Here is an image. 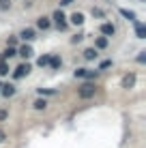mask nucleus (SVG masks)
I'll list each match as a JSON object with an SVG mask.
<instances>
[{
  "label": "nucleus",
  "instance_id": "obj_24",
  "mask_svg": "<svg viewBox=\"0 0 146 148\" xmlns=\"http://www.w3.org/2000/svg\"><path fill=\"white\" fill-rule=\"evenodd\" d=\"M108 67H112V60H103V62L99 64V71H103V69H108Z\"/></svg>",
  "mask_w": 146,
  "mask_h": 148
},
{
  "label": "nucleus",
  "instance_id": "obj_28",
  "mask_svg": "<svg viewBox=\"0 0 146 148\" xmlns=\"http://www.w3.org/2000/svg\"><path fill=\"white\" fill-rule=\"evenodd\" d=\"M82 39H84V34L80 32V34H75V37L71 39V43H80V41H82Z\"/></svg>",
  "mask_w": 146,
  "mask_h": 148
},
{
  "label": "nucleus",
  "instance_id": "obj_10",
  "mask_svg": "<svg viewBox=\"0 0 146 148\" xmlns=\"http://www.w3.org/2000/svg\"><path fill=\"white\" fill-rule=\"evenodd\" d=\"M0 88H2V90H0V92H2V97H7V99L15 95V86H13V84H4V86H0Z\"/></svg>",
  "mask_w": 146,
  "mask_h": 148
},
{
  "label": "nucleus",
  "instance_id": "obj_9",
  "mask_svg": "<svg viewBox=\"0 0 146 148\" xmlns=\"http://www.w3.org/2000/svg\"><path fill=\"white\" fill-rule=\"evenodd\" d=\"M86 22V19H84V13H80V11H75L73 15H71V24L73 26H82V24Z\"/></svg>",
  "mask_w": 146,
  "mask_h": 148
},
{
  "label": "nucleus",
  "instance_id": "obj_15",
  "mask_svg": "<svg viewBox=\"0 0 146 148\" xmlns=\"http://www.w3.org/2000/svg\"><path fill=\"white\" fill-rule=\"evenodd\" d=\"M49 67H52L54 71L60 69V67H62V60H60L58 56H49Z\"/></svg>",
  "mask_w": 146,
  "mask_h": 148
},
{
  "label": "nucleus",
  "instance_id": "obj_19",
  "mask_svg": "<svg viewBox=\"0 0 146 148\" xmlns=\"http://www.w3.org/2000/svg\"><path fill=\"white\" fill-rule=\"evenodd\" d=\"M49 56H52V54H45V56H41V58L37 60V64H39V67H47V64H49Z\"/></svg>",
  "mask_w": 146,
  "mask_h": 148
},
{
  "label": "nucleus",
  "instance_id": "obj_8",
  "mask_svg": "<svg viewBox=\"0 0 146 148\" xmlns=\"http://www.w3.org/2000/svg\"><path fill=\"white\" fill-rule=\"evenodd\" d=\"M49 26H52V19L49 17H39L37 19V28L39 30H49Z\"/></svg>",
  "mask_w": 146,
  "mask_h": 148
},
{
  "label": "nucleus",
  "instance_id": "obj_11",
  "mask_svg": "<svg viewBox=\"0 0 146 148\" xmlns=\"http://www.w3.org/2000/svg\"><path fill=\"white\" fill-rule=\"evenodd\" d=\"M108 43H110L108 37H97V39H95V49H105Z\"/></svg>",
  "mask_w": 146,
  "mask_h": 148
},
{
  "label": "nucleus",
  "instance_id": "obj_2",
  "mask_svg": "<svg viewBox=\"0 0 146 148\" xmlns=\"http://www.w3.org/2000/svg\"><path fill=\"white\" fill-rule=\"evenodd\" d=\"M99 30H101V34H103V37H108V39L116 34V26H114V24H110V22H103Z\"/></svg>",
  "mask_w": 146,
  "mask_h": 148
},
{
  "label": "nucleus",
  "instance_id": "obj_12",
  "mask_svg": "<svg viewBox=\"0 0 146 148\" xmlns=\"http://www.w3.org/2000/svg\"><path fill=\"white\" fill-rule=\"evenodd\" d=\"M17 54L22 56V58H30V56H32L34 52H32V47H30V45H22V47L17 49Z\"/></svg>",
  "mask_w": 146,
  "mask_h": 148
},
{
  "label": "nucleus",
  "instance_id": "obj_1",
  "mask_svg": "<svg viewBox=\"0 0 146 148\" xmlns=\"http://www.w3.org/2000/svg\"><path fill=\"white\" fill-rule=\"evenodd\" d=\"M95 92H97V86H95L93 82H86V84H82V86H80V90H77L80 99H90V97H95Z\"/></svg>",
  "mask_w": 146,
  "mask_h": 148
},
{
  "label": "nucleus",
  "instance_id": "obj_6",
  "mask_svg": "<svg viewBox=\"0 0 146 148\" xmlns=\"http://www.w3.org/2000/svg\"><path fill=\"white\" fill-rule=\"evenodd\" d=\"M19 37H22L24 41H28V43H30V41H34V39H37V32H34L32 28H24L22 32H19Z\"/></svg>",
  "mask_w": 146,
  "mask_h": 148
},
{
  "label": "nucleus",
  "instance_id": "obj_5",
  "mask_svg": "<svg viewBox=\"0 0 146 148\" xmlns=\"http://www.w3.org/2000/svg\"><path fill=\"white\" fill-rule=\"evenodd\" d=\"M133 26H135V34H138V39H146V28H144V24L140 22V19H133Z\"/></svg>",
  "mask_w": 146,
  "mask_h": 148
},
{
  "label": "nucleus",
  "instance_id": "obj_16",
  "mask_svg": "<svg viewBox=\"0 0 146 148\" xmlns=\"http://www.w3.org/2000/svg\"><path fill=\"white\" fill-rule=\"evenodd\" d=\"M120 15H123V17H127L129 22H133V19H135V13L129 11V9H125V7H120Z\"/></svg>",
  "mask_w": 146,
  "mask_h": 148
},
{
  "label": "nucleus",
  "instance_id": "obj_22",
  "mask_svg": "<svg viewBox=\"0 0 146 148\" xmlns=\"http://www.w3.org/2000/svg\"><path fill=\"white\" fill-rule=\"evenodd\" d=\"M39 95H56L54 88H39Z\"/></svg>",
  "mask_w": 146,
  "mask_h": 148
},
{
  "label": "nucleus",
  "instance_id": "obj_13",
  "mask_svg": "<svg viewBox=\"0 0 146 148\" xmlns=\"http://www.w3.org/2000/svg\"><path fill=\"white\" fill-rule=\"evenodd\" d=\"M13 56H17V49H15L13 45H9V47L2 52V58H4V60H9V58H13Z\"/></svg>",
  "mask_w": 146,
  "mask_h": 148
},
{
  "label": "nucleus",
  "instance_id": "obj_14",
  "mask_svg": "<svg viewBox=\"0 0 146 148\" xmlns=\"http://www.w3.org/2000/svg\"><path fill=\"white\" fill-rule=\"evenodd\" d=\"M97 49H95V47H88V49H84V60H95V58H97Z\"/></svg>",
  "mask_w": 146,
  "mask_h": 148
},
{
  "label": "nucleus",
  "instance_id": "obj_20",
  "mask_svg": "<svg viewBox=\"0 0 146 148\" xmlns=\"http://www.w3.org/2000/svg\"><path fill=\"white\" fill-rule=\"evenodd\" d=\"M11 9V0H0V11H9Z\"/></svg>",
  "mask_w": 146,
  "mask_h": 148
},
{
  "label": "nucleus",
  "instance_id": "obj_30",
  "mask_svg": "<svg viewBox=\"0 0 146 148\" xmlns=\"http://www.w3.org/2000/svg\"><path fill=\"white\" fill-rule=\"evenodd\" d=\"M4 140H7V133H4V131H2V129H0V144H2V142H4Z\"/></svg>",
  "mask_w": 146,
  "mask_h": 148
},
{
  "label": "nucleus",
  "instance_id": "obj_17",
  "mask_svg": "<svg viewBox=\"0 0 146 148\" xmlns=\"http://www.w3.org/2000/svg\"><path fill=\"white\" fill-rule=\"evenodd\" d=\"M97 77H99V71H90V69H86V75H84V79L93 82V79H97Z\"/></svg>",
  "mask_w": 146,
  "mask_h": 148
},
{
  "label": "nucleus",
  "instance_id": "obj_23",
  "mask_svg": "<svg viewBox=\"0 0 146 148\" xmlns=\"http://www.w3.org/2000/svg\"><path fill=\"white\" fill-rule=\"evenodd\" d=\"M75 77H80V79H84V75H86V69H75Z\"/></svg>",
  "mask_w": 146,
  "mask_h": 148
},
{
  "label": "nucleus",
  "instance_id": "obj_7",
  "mask_svg": "<svg viewBox=\"0 0 146 148\" xmlns=\"http://www.w3.org/2000/svg\"><path fill=\"white\" fill-rule=\"evenodd\" d=\"M120 84H123V88H133V84H135V73H129V75H125Z\"/></svg>",
  "mask_w": 146,
  "mask_h": 148
},
{
  "label": "nucleus",
  "instance_id": "obj_3",
  "mask_svg": "<svg viewBox=\"0 0 146 148\" xmlns=\"http://www.w3.org/2000/svg\"><path fill=\"white\" fill-rule=\"evenodd\" d=\"M54 22H56V26H58V30H64V28H67V17H64V13L62 11H60V9H58V11L56 13H54Z\"/></svg>",
  "mask_w": 146,
  "mask_h": 148
},
{
  "label": "nucleus",
  "instance_id": "obj_25",
  "mask_svg": "<svg viewBox=\"0 0 146 148\" xmlns=\"http://www.w3.org/2000/svg\"><path fill=\"white\" fill-rule=\"evenodd\" d=\"M138 62H140V64L146 62V52H140V54H138Z\"/></svg>",
  "mask_w": 146,
  "mask_h": 148
},
{
  "label": "nucleus",
  "instance_id": "obj_29",
  "mask_svg": "<svg viewBox=\"0 0 146 148\" xmlns=\"http://www.w3.org/2000/svg\"><path fill=\"white\" fill-rule=\"evenodd\" d=\"M71 2H73V0H60V7H69Z\"/></svg>",
  "mask_w": 146,
  "mask_h": 148
},
{
  "label": "nucleus",
  "instance_id": "obj_27",
  "mask_svg": "<svg viewBox=\"0 0 146 148\" xmlns=\"http://www.w3.org/2000/svg\"><path fill=\"white\" fill-rule=\"evenodd\" d=\"M93 17H103V11L101 9H93Z\"/></svg>",
  "mask_w": 146,
  "mask_h": 148
},
{
  "label": "nucleus",
  "instance_id": "obj_4",
  "mask_svg": "<svg viewBox=\"0 0 146 148\" xmlns=\"http://www.w3.org/2000/svg\"><path fill=\"white\" fill-rule=\"evenodd\" d=\"M28 73H30V64L24 62V64H19V67L13 71V79H19V77H24V75H28Z\"/></svg>",
  "mask_w": 146,
  "mask_h": 148
},
{
  "label": "nucleus",
  "instance_id": "obj_18",
  "mask_svg": "<svg viewBox=\"0 0 146 148\" xmlns=\"http://www.w3.org/2000/svg\"><path fill=\"white\" fill-rule=\"evenodd\" d=\"M32 108H34V110H45V108H47V101H45V99H37Z\"/></svg>",
  "mask_w": 146,
  "mask_h": 148
},
{
  "label": "nucleus",
  "instance_id": "obj_26",
  "mask_svg": "<svg viewBox=\"0 0 146 148\" xmlns=\"http://www.w3.org/2000/svg\"><path fill=\"white\" fill-rule=\"evenodd\" d=\"M7 118H9V112H7V110H0V122L7 120Z\"/></svg>",
  "mask_w": 146,
  "mask_h": 148
},
{
  "label": "nucleus",
  "instance_id": "obj_21",
  "mask_svg": "<svg viewBox=\"0 0 146 148\" xmlns=\"http://www.w3.org/2000/svg\"><path fill=\"white\" fill-rule=\"evenodd\" d=\"M0 75H9V64L7 62H0Z\"/></svg>",
  "mask_w": 146,
  "mask_h": 148
}]
</instances>
